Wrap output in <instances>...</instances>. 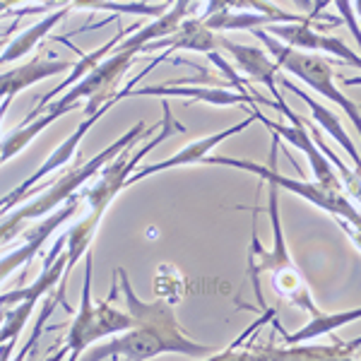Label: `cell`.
<instances>
[{
    "label": "cell",
    "mask_w": 361,
    "mask_h": 361,
    "mask_svg": "<svg viewBox=\"0 0 361 361\" xmlns=\"http://www.w3.org/2000/svg\"><path fill=\"white\" fill-rule=\"evenodd\" d=\"M253 37L260 39V44L265 46V51L275 58V63L284 73H289L292 78L301 80L304 85L311 87L313 92H318L320 97H325L328 102H335L337 106L345 111V116L357 128L359 137H361V111L359 106L352 102L349 97L342 94L335 85V70L330 66L328 58L318 56V54H308V51L292 49V46L282 44L279 39H275L272 34H267L263 27L253 29Z\"/></svg>",
    "instance_id": "7a4b0ae2"
},
{
    "label": "cell",
    "mask_w": 361,
    "mask_h": 361,
    "mask_svg": "<svg viewBox=\"0 0 361 361\" xmlns=\"http://www.w3.org/2000/svg\"><path fill=\"white\" fill-rule=\"evenodd\" d=\"M267 214H270V226H272V248L265 250L263 243L258 241V236H253V241H250V255H248V272L250 279H253L258 301H263V296H260V275H265V272L279 275V272L296 270L292 253H289L287 246V238H284L282 217H279V188L272 183H267Z\"/></svg>",
    "instance_id": "ba28073f"
},
{
    "label": "cell",
    "mask_w": 361,
    "mask_h": 361,
    "mask_svg": "<svg viewBox=\"0 0 361 361\" xmlns=\"http://www.w3.org/2000/svg\"><path fill=\"white\" fill-rule=\"evenodd\" d=\"M10 34H13V27H10L8 32L3 34V37H0V46H8V39H10Z\"/></svg>",
    "instance_id": "83f0119b"
},
{
    "label": "cell",
    "mask_w": 361,
    "mask_h": 361,
    "mask_svg": "<svg viewBox=\"0 0 361 361\" xmlns=\"http://www.w3.org/2000/svg\"><path fill=\"white\" fill-rule=\"evenodd\" d=\"M342 85H345V87H357V85H361V78H345V80H342Z\"/></svg>",
    "instance_id": "4316f807"
},
{
    "label": "cell",
    "mask_w": 361,
    "mask_h": 361,
    "mask_svg": "<svg viewBox=\"0 0 361 361\" xmlns=\"http://www.w3.org/2000/svg\"><path fill=\"white\" fill-rule=\"evenodd\" d=\"M159 49H169V51L185 49V51H195V54L207 56L209 51L219 49V34L202 25L200 17H197V20H183L173 34L140 46V54H149V51H159Z\"/></svg>",
    "instance_id": "5bb4252c"
},
{
    "label": "cell",
    "mask_w": 361,
    "mask_h": 361,
    "mask_svg": "<svg viewBox=\"0 0 361 361\" xmlns=\"http://www.w3.org/2000/svg\"><path fill=\"white\" fill-rule=\"evenodd\" d=\"M161 111H164V121H161V126H159V135H154L149 142H145L142 147H137L133 154H128V149H130L133 145L130 147H126L123 152L116 157V159H111L106 166L102 169V171H99L97 183L82 193V200L87 202V207H90V214H87V217L102 222L104 212H106L109 205L116 200V195L126 190L128 178L133 176V171H135L137 164L142 161V157H147L157 145H161L171 135H185V126H180L178 121L171 116V106H169L166 99L161 102Z\"/></svg>",
    "instance_id": "5b68a950"
},
{
    "label": "cell",
    "mask_w": 361,
    "mask_h": 361,
    "mask_svg": "<svg viewBox=\"0 0 361 361\" xmlns=\"http://www.w3.org/2000/svg\"><path fill=\"white\" fill-rule=\"evenodd\" d=\"M92 260L94 255L87 250L85 258V284H82V299H80V308L73 318V325L68 330L66 337V349L61 354H54L56 359L66 357L68 359H80L82 354L90 349L94 342L106 340V337H114L118 333H126V330L135 328V320H133L130 313L118 311L114 308L109 301H94L92 299Z\"/></svg>",
    "instance_id": "3957f363"
},
{
    "label": "cell",
    "mask_w": 361,
    "mask_h": 361,
    "mask_svg": "<svg viewBox=\"0 0 361 361\" xmlns=\"http://www.w3.org/2000/svg\"><path fill=\"white\" fill-rule=\"evenodd\" d=\"M258 116H260L258 106H253V109H250V114H248V118H246V121H241V123H236V126L226 128V130H222V133H212V135H205V137L195 140V142L185 145L183 149H178L176 154L166 157V159H161V161H154V164H149V166H140V169H135V171H133V176L128 178L126 188H130V185H135L137 180H142V178L152 176V173L169 171V169H176V166L200 164V161L205 159L207 154H212V149L217 147V145H222L224 140H229L231 135H238V133H243L248 126H253L255 121H258Z\"/></svg>",
    "instance_id": "9c48e42d"
},
{
    "label": "cell",
    "mask_w": 361,
    "mask_h": 361,
    "mask_svg": "<svg viewBox=\"0 0 361 361\" xmlns=\"http://www.w3.org/2000/svg\"><path fill=\"white\" fill-rule=\"evenodd\" d=\"M361 347V337L352 342H337V345H328V347H304L299 342L296 347H284V349H272V347H263L255 349L250 354H214V357L222 359H347L352 357L354 352Z\"/></svg>",
    "instance_id": "2e32d148"
},
{
    "label": "cell",
    "mask_w": 361,
    "mask_h": 361,
    "mask_svg": "<svg viewBox=\"0 0 361 361\" xmlns=\"http://www.w3.org/2000/svg\"><path fill=\"white\" fill-rule=\"evenodd\" d=\"M37 13H46V5H39V8H25V10H20V13H13V8H10L8 3H3V0H0V20H3L5 15L25 17V15H37Z\"/></svg>",
    "instance_id": "cb8c5ba5"
},
{
    "label": "cell",
    "mask_w": 361,
    "mask_h": 361,
    "mask_svg": "<svg viewBox=\"0 0 361 361\" xmlns=\"http://www.w3.org/2000/svg\"><path fill=\"white\" fill-rule=\"evenodd\" d=\"M193 3L195 0H173L171 8H169L164 15H159L154 22H149V25H145L142 29L133 32L128 39H121V42L116 44V51H137L140 54V46L173 34L180 27V22L185 20V15H188V10Z\"/></svg>",
    "instance_id": "e0dca14e"
},
{
    "label": "cell",
    "mask_w": 361,
    "mask_h": 361,
    "mask_svg": "<svg viewBox=\"0 0 361 361\" xmlns=\"http://www.w3.org/2000/svg\"><path fill=\"white\" fill-rule=\"evenodd\" d=\"M116 279L121 282L126 299V311L130 313L135 320V328L126 330L111 337L109 342L99 347L87 349L82 354L85 359L99 361V359H128V361H140V359H154L159 354H183L190 359H207L214 357L212 349L207 345L190 340L183 333L180 323L176 320V313L169 301L157 299V301H142L133 292L130 279L123 267H116Z\"/></svg>",
    "instance_id": "6da1fadb"
},
{
    "label": "cell",
    "mask_w": 361,
    "mask_h": 361,
    "mask_svg": "<svg viewBox=\"0 0 361 361\" xmlns=\"http://www.w3.org/2000/svg\"><path fill=\"white\" fill-rule=\"evenodd\" d=\"M39 301H20L13 311H5V320L0 323V359H8L13 357V347L17 345V340H20L22 330H25L29 316H32L34 306H37Z\"/></svg>",
    "instance_id": "ffe728a7"
},
{
    "label": "cell",
    "mask_w": 361,
    "mask_h": 361,
    "mask_svg": "<svg viewBox=\"0 0 361 361\" xmlns=\"http://www.w3.org/2000/svg\"><path fill=\"white\" fill-rule=\"evenodd\" d=\"M275 152H277V135H272V159L270 164H255L250 159H236V157H222V154H207L200 164H209V166H231V169H241V171H250L258 178H263L265 183L277 185L279 190H287V193H294L299 197H304L306 202L320 207L323 212L333 214L335 219H347L349 224L361 226V212L357 209L352 200L340 193V190L325 188L320 183H308V180H299V178H289L284 173L277 171L275 164Z\"/></svg>",
    "instance_id": "277c9868"
},
{
    "label": "cell",
    "mask_w": 361,
    "mask_h": 361,
    "mask_svg": "<svg viewBox=\"0 0 361 361\" xmlns=\"http://www.w3.org/2000/svg\"><path fill=\"white\" fill-rule=\"evenodd\" d=\"M128 97H188L190 102H202L209 106H255V104H267L275 109V102L265 97H255L250 92H238V90H224V87H180L178 82L169 85H149L140 87V90H130Z\"/></svg>",
    "instance_id": "30bf717a"
},
{
    "label": "cell",
    "mask_w": 361,
    "mask_h": 361,
    "mask_svg": "<svg viewBox=\"0 0 361 361\" xmlns=\"http://www.w3.org/2000/svg\"><path fill=\"white\" fill-rule=\"evenodd\" d=\"M275 109L282 116H287L289 121H292V126H282V123H275V121L265 118L263 114L258 116V123H263L267 130L272 133V135L287 140L289 145H292L294 149H299L301 154L308 159V164H311V171L316 173V183L325 185V188H333V190H340V193H345V188H342V180L337 176L335 166L330 164V159L320 152L318 142L313 140L311 130L306 128L304 118H301L299 114L294 111L292 106H289L284 99H277L275 102Z\"/></svg>",
    "instance_id": "52a82bcc"
},
{
    "label": "cell",
    "mask_w": 361,
    "mask_h": 361,
    "mask_svg": "<svg viewBox=\"0 0 361 361\" xmlns=\"http://www.w3.org/2000/svg\"><path fill=\"white\" fill-rule=\"evenodd\" d=\"M292 3H294L299 10H304V13H306L308 17L313 15V0H292Z\"/></svg>",
    "instance_id": "484cf974"
},
{
    "label": "cell",
    "mask_w": 361,
    "mask_h": 361,
    "mask_svg": "<svg viewBox=\"0 0 361 361\" xmlns=\"http://www.w3.org/2000/svg\"><path fill=\"white\" fill-rule=\"evenodd\" d=\"M354 10H357V17L361 20V0H354Z\"/></svg>",
    "instance_id": "f1b7e54d"
},
{
    "label": "cell",
    "mask_w": 361,
    "mask_h": 361,
    "mask_svg": "<svg viewBox=\"0 0 361 361\" xmlns=\"http://www.w3.org/2000/svg\"><path fill=\"white\" fill-rule=\"evenodd\" d=\"M75 63L68 61H56L54 56H34L32 61L25 63V66L10 68L5 73H0V99L8 104H13V99L20 94L27 87L42 82V80L56 78V75L66 73V70H73Z\"/></svg>",
    "instance_id": "4fadbf2b"
},
{
    "label": "cell",
    "mask_w": 361,
    "mask_h": 361,
    "mask_svg": "<svg viewBox=\"0 0 361 361\" xmlns=\"http://www.w3.org/2000/svg\"><path fill=\"white\" fill-rule=\"evenodd\" d=\"M337 222L342 224V229H345V234L352 238V243L361 250V226H354V224H349L347 219H337Z\"/></svg>",
    "instance_id": "d4e9b609"
},
{
    "label": "cell",
    "mask_w": 361,
    "mask_h": 361,
    "mask_svg": "<svg viewBox=\"0 0 361 361\" xmlns=\"http://www.w3.org/2000/svg\"><path fill=\"white\" fill-rule=\"evenodd\" d=\"M80 202H82V193H75L66 205H61L56 209V212H51L49 217H44V222L39 226H34V229H29L25 236V246H20L13 253H8L5 258H0V282L3 279H8L13 275L15 270H20L22 265H29L34 260V255L42 250V246L46 243V238H49L54 231L61 226L63 222H68V219H73L75 214H78L80 209Z\"/></svg>",
    "instance_id": "8fae6325"
},
{
    "label": "cell",
    "mask_w": 361,
    "mask_h": 361,
    "mask_svg": "<svg viewBox=\"0 0 361 361\" xmlns=\"http://www.w3.org/2000/svg\"><path fill=\"white\" fill-rule=\"evenodd\" d=\"M137 51H111L97 68H92L80 82H75L70 90L63 92L68 102L85 106V116H92L104 106L114 94L116 85L126 75V70L137 61Z\"/></svg>",
    "instance_id": "8992f818"
},
{
    "label": "cell",
    "mask_w": 361,
    "mask_h": 361,
    "mask_svg": "<svg viewBox=\"0 0 361 361\" xmlns=\"http://www.w3.org/2000/svg\"><path fill=\"white\" fill-rule=\"evenodd\" d=\"M279 87H284V90L294 92L296 97L304 99V104L308 106V111H311V121H313V123H318L325 133H328L330 137L335 140L337 145H340L342 149H345L347 157L354 161V166H357V171L361 173V154H359L357 145H354L352 135H349V133L345 130V126H342L340 116L333 114L330 109H325L323 104H318L316 99H313L311 94H306L304 90H299V87H296L289 78H279Z\"/></svg>",
    "instance_id": "9a60e30c"
},
{
    "label": "cell",
    "mask_w": 361,
    "mask_h": 361,
    "mask_svg": "<svg viewBox=\"0 0 361 361\" xmlns=\"http://www.w3.org/2000/svg\"><path fill=\"white\" fill-rule=\"evenodd\" d=\"M3 320H5V311H0V323H3Z\"/></svg>",
    "instance_id": "f546056e"
},
{
    "label": "cell",
    "mask_w": 361,
    "mask_h": 361,
    "mask_svg": "<svg viewBox=\"0 0 361 361\" xmlns=\"http://www.w3.org/2000/svg\"><path fill=\"white\" fill-rule=\"evenodd\" d=\"M75 10H116L128 15H164V5H142V3H111V0H73Z\"/></svg>",
    "instance_id": "44dd1931"
},
{
    "label": "cell",
    "mask_w": 361,
    "mask_h": 361,
    "mask_svg": "<svg viewBox=\"0 0 361 361\" xmlns=\"http://www.w3.org/2000/svg\"><path fill=\"white\" fill-rule=\"evenodd\" d=\"M70 10H73V5H63V8H58L56 13H49L44 20H39L37 25L27 27L25 32H20L15 39H10V44L5 46L3 54H0V68L8 66V63L20 61V58H25L27 54H32V51L42 44V39H46L51 32H54V27L70 13Z\"/></svg>",
    "instance_id": "ac0fdd59"
},
{
    "label": "cell",
    "mask_w": 361,
    "mask_h": 361,
    "mask_svg": "<svg viewBox=\"0 0 361 361\" xmlns=\"http://www.w3.org/2000/svg\"><path fill=\"white\" fill-rule=\"evenodd\" d=\"M328 3L335 5V10H337V15H340L342 25H347V29L352 32L354 42H357L359 51H361V27H359L357 10H354V0H328Z\"/></svg>",
    "instance_id": "7402d4cb"
},
{
    "label": "cell",
    "mask_w": 361,
    "mask_h": 361,
    "mask_svg": "<svg viewBox=\"0 0 361 361\" xmlns=\"http://www.w3.org/2000/svg\"><path fill=\"white\" fill-rule=\"evenodd\" d=\"M207 58H209V61H212L219 70H222L224 78H229V82L234 85V90H238V92H248V90H246V80L238 78V70H236L234 66H229V63H226V58H224L222 54H219V49H217V51H209Z\"/></svg>",
    "instance_id": "603a6c76"
},
{
    "label": "cell",
    "mask_w": 361,
    "mask_h": 361,
    "mask_svg": "<svg viewBox=\"0 0 361 361\" xmlns=\"http://www.w3.org/2000/svg\"><path fill=\"white\" fill-rule=\"evenodd\" d=\"M361 320V306L359 308H349V311H337V313H316L311 316V320L299 330V333H284L279 320H275V328L284 335L287 345H299V342H313L316 337L335 333L337 328H347L349 323H357Z\"/></svg>",
    "instance_id": "d6986e66"
},
{
    "label": "cell",
    "mask_w": 361,
    "mask_h": 361,
    "mask_svg": "<svg viewBox=\"0 0 361 361\" xmlns=\"http://www.w3.org/2000/svg\"><path fill=\"white\" fill-rule=\"evenodd\" d=\"M219 49H224L226 54L231 56L234 66L241 70L243 75H248V80L253 82H260L270 90L272 97L284 99L282 92H279V68L275 63V58L267 54L265 49H258V46H246V44H236L229 42V39L219 37ZM275 99V102H277Z\"/></svg>",
    "instance_id": "7c38bea8"
}]
</instances>
